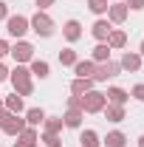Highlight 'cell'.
<instances>
[{
  "instance_id": "cell-20",
  "label": "cell",
  "mask_w": 144,
  "mask_h": 147,
  "mask_svg": "<svg viewBox=\"0 0 144 147\" xmlns=\"http://www.w3.org/2000/svg\"><path fill=\"white\" fill-rule=\"evenodd\" d=\"M42 122H45V110H42V108H28V110H26V125L40 127Z\"/></svg>"
},
{
  "instance_id": "cell-41",
  "label": "cell",
  "mask_w": 144,
  "mask_h": 147,
  "mask_svg": "<svg viewBox=\"0 0 144 147\" xmlns=\"http://www.w3.org/2000/svg\"><path fill=\"white\" fill-rule=\"evenodd\" d=\"M108 3H119V0H108Z\"/></svg>"
},
{
  "instance_id": "cell-21",
  "label": "cell",
  "mask_w": 144,
  "mask_h": 147,
  "mask_svg": "<svg viewBox=\"0 0 144 147\" xmlns=\"http://www.w3.org/2000/svg\"><path fill=\"white\" fill-rule=\"evenodd\" d=\"M93 71H96V62L93 59H76V65H73L76 76H93Z\"/></svg>"
},
{
  "instance_id": "cell-39",
  "label": "cell",
  "mask_w": 144,
  "mask_h": 147,
  "mask_svg": "<svg viewBox=\"0 0 144 147\" xmlns=\"http://www.w3.org/2000/svg\"><path fill=\"white\" fill-rule=\"evenodd\" d=\"M28 147H40V144H37V142H34V144H28Z\"/></svg>"
},
{
  "instance_id": "cell-15",
  "label": "cell",
  "mask_w": 144,
  "mask_h": 147,
  "mask_svg": "<svg viewBox=\"0 0 144 147\" xmlns=\"http://www.w3.org/2000/svg\"><path fill=\"white\" fill-rule=\"evenodd\" d=\"M105 96H108L110 105H127L130 91H124V88H116V85H113V88H108V93H105Z\"/></svg>"
},
{
  "instance_id": "cell-5",
  "label": "cell",
  "mask_w": 144,
  "mask_h": 147,
  "mask_svg": "<svg viewBox=\"0 0 144 147\" xmlns=\"http://www.w3.org/2000/svg\"><path fill=\"white\" fill-rule=\"evenodd\" d=\"M11 59L17 62V65H26V62H31L34 59V45L28 42V40H17L14 45H11Z\"/></svg>"
},
{
  "instance_id": "cell-18",
  "label": "cell",
  "mask_w": 144,
  "mask_h": 147,
  "mask_svg": "<svg viewBox=\"0 0 144 147\" xmlns=\"http://www.w3.org/2000/svg\"><path fill=\"white\" fill-rule=\"evenodd\" d=\"M108 45H110V51H119V48H124L127 45V34L122 31V28H113L108 34Z\"/></svg>"
},
{
  "instance_id": "cell-9",
  "label": "cell",
  "mask_w": 144,
  "mask_h": 147,
  "mask_svg": "<svg viewBox=\"0 0 144 147\" xmlns=\"http://www.w3.org/2000/svg\"><path fill=\"white\" fill-rule=\"evenodd\" d=\"M141 59H144V57L139 54V51H124L122 59H119V65H122V71L139 74V71H141Z\"/></svg>"
},
{
  "instance_id": "cell-38",
  "label": "cell",
  "mask_w": 144,
  "mask_h": 147,
  "mask_svg": "<svg viewBox=\"0 0 144 147\" xmlns=\"http://www.w3.org/2000/svg\"><path fill=\"white\" fill-rule=\"evenodd\" d=\"M139 54H141V57H144V40H141V45H139Z\"/></svg>"
},
{
  "instance_id": "cell-1",
  "label": "cell",
  "mask_w": 144,
  "mask_h": 147,
  "mask_svg": "<svg viewBox=\"0 0 144 147\" xmlns=\"http://www.w3.org/2000/svg\"><path fill=\"white\" fill-rule=\"evenodd\" d=\"M9 82L14 85V93H20V96H31V93H34L31 71H28L26 65H17L14 71H9Z\"/></svg>"
},
{
  "instance_id": "cell-11",
  "label": "cell",
  "mask_w": 144,
  "mask_h": 147,
  "mask_svg": "<svg viewBox=\"0 0 144 147\" xmlns=\"http://www.w3.org/2000/svg\"><path fill=\"white\" fill-rule=\"evenodd\" d=\"M62 37H65L68 42H79V40H82V23H79V20H65Z\"/></svg>"
},
{
  "instance_id": "cell-13",
  "label": "cell",
  "mask_w": 144,
  "mask_h": 147,
  "mask_svg": "<svg viewBox=\"0 0 144 147\" xmlns=\"http://www.w3.org/2000/svg\"><path fill=\"white\" fill-rule=\"evenodd\" d=\"M102 113H105V119H108V122H113V125H119V122H124V119H127L124 105H110V102H108Z\"/></svg>"
},
{
  "instance_id": "cell-30",
  "label": "cell",
  "mask_w": 144,
  "mask_h": 147,
  "mask_svg": "<svg viewBox=\"0 0 144 147\" xmlns=\"http://www.w3.org/2000/svg\"><path fill=\"white\" fill-rule=\"evenodd\" d=\"M65 105H68V110H82V102H79V96H68V99H65Z\"/></svg>"
},
{
  "instance_id": "cell-24",
  "label": "cell",
  "mask_w": 144,
  "mask_h": 147,
  "mask_svg": "<svg viewBox=\"0 0 144 147\" xmlns=\"http://www.w3.org/2000/svg\"><path fill=\"white\" fill-rule=\"evenodd\" d=\"M42 133H59V130L65 127L62 125V116H45V122H42Z\"/></svg>"
},
{
  "instance_id": "cell-25",
  "label": "cell",
  "mask_w": 144,
  "mask_h": 147,
  "mask_svg": "<svg viewBox=\"0 0 144 147\" xmlns=\"http://www.w3.org/2000/svg\"><path fill=\"white\" fill-rule=\"evenodd\" d=\"M37 139H40V130L31 127V125H26V127L20 130V136H17V142H26V144H34Z\"/></svg>"
},
{
  "instance_id": "cell-3",
  "label": "cell",
  "mask_w": 144,
  "mask_h": 147,
  "mask_svg": "<svg viewBox=\"0 0 144 147\" xmlns=\"http://www.w3.org/2000/svg\"><path fill=\"white\" fill-rule=\"evenodd\" d=\"M28 28H31L37 37H51L57 26H54V20L48 17V11H37L34 17H28Z\"/></svg>"
},
{
  "instance_id": "cell-17",
  "label": "cell",
  "mask_w": 144,
  "mask_h": 147,
  "mask_svg": "<svg viewBox=\"0 0 144 147\" xmlns=\"http://www.w3.org/2000/svg\"><path fill=\"white\" fill-rule=\"evenodd\" d=\"M3 108L9 110V113H23V110H26V105H23V96H20V93H9V96L3 99Z\"/></svg>"
},
{
  "instance_id": "cell-42",
  "label": "cell",
  "mask_w": 144,
  "mask_h": 147,
  "mask_svg": "<svg viewBox=\"0 0 144 147\" xmlns=\"http://www.w3.org/2000/svg\"><path fill=\"white\" fill-rule=\"evenodd\" d=\"M6 3H9V0H6Z\"/></svg>"
},
{
  "instance_id": "cell-7",
  "label": "cell",
  "mask_w": 144,
  "mask_h": 147,
  "mask_svg": "<svg viewBox=\"0 0 144 147\" xmlns=\"http://www.w3.org/2000/svg\"><path fill=\"white\" fill-rule=\"evenodd\" d=\"M119 71H122V65L119 62H113V59H108V62H99L96 65V71H93V82H108V79H113V76H119Z\"/></svg>"
},
{
  "instance_id": "cell-35",
  "label": "cell",
  "mask_w": 144,
  "mask_h": 147,
  "mask_svg": "<svg viewBox=\"0 0 144 147\" xmlns=\"http://www.w3.org/2000/svg\"><path fill=\"white\" fill-rule=\"evenodd\" d=\"M6 79H9V68L0 62V82H6Z\"/></svg>"
},
{
  "instance_id": "cell-29",
  "label": "cell",
  "mask_w": 144,
  "mask_h": 147,
  "mask_svg": "<svg viewBox=\"0 0 144 147\" xmlns=\"http://www.w3.org/2000/svg\"><path fill=\"white\" fill-rule=\"evenodd\" d=\"M130 96H133L136 102H144V82H139V85H133V91H130Z\"/></svg>"
},
{
  "instance_id": "cell-27",
  "label": "cell",
  "mask_w": 144,
  "mask_h": 147,
  "mask_svg": "<svg viewBox=\"0 0 144 147\" xmlns=\"http://www.w3.org/2000/svg\"><path fill=\"white\" fill-rule=\"evenodd\" d=\"M108 0H88V9L96 14V17H102V14H108Z\"/></svg>"
},
{
  "instance_id": "cell-36",
  "label": "cell",
  "mask_w": 144,
  "mask_h": 147,
  "mask_svg": "<svg viewBox=\"0 0 144 147\" xmlns=\"http://www.w3.org/2000/svg\"><path fill=\"white\" fill-rule=\"evenodd\" d=\"M14 147H28V144H26V142H14Z\"/></svg>"
},
{
  "instance_id": "cell-16",
  "label": "cell",
  "mask_w": 144,
  "mask_h": 147,
  "mask_svg": "<svg viewBox=\"0 0 144 147\" xmlns=\"http://www.w3.org/2000/svg\"><path fill=\"white\" fill-rule=\"evenodd\" d=\"M82 119H85V113L82 110H65V116H62V125L71 130H79L82 127Z\"/></svg>"
},
{
  "instance_id": "cell-40",
  "label": "cell",
  "mask_w": 144,
  "mask_h": 147,
  "mask_svg": "<svg viewBox=\"0 0 144 147\" xmlns=\"http://www.w3.org/2000/svg\"><path fill=\"white\" fill-rule=\"evenodd\" d=\"M0 110H3V99H0Z\"/></svg>"
},
{
  "instance_id": "cell-26",
  "label": "cell",
  "mask_w": 144,
  "mask_h": 147,
  "mask_svg": "<svg viewBox=\"0 0 144 147\" xmlns=\"http://www.w3.org/2000/svg\"><path fill=\"white\" fill-rule=\"evenodd\" d=\"M76 59H79V57H76L73 48H62V51H59V65H65V68H73Z\"/></svg>"
},
{
  "instance_id": "cell-34",
  "label": "cell",
  "mask_w": 144,
  "mask_h": 147,
  "mask_svg": "<svg viewBox=\"0 0 144 147\" xmlns=\"http://www.w3.org/2000/svg\"><path fill=\"white\" fill-rule=\"evenodd\" d=\"M9 17V6H6V0H0V20Z\"/></svg>"
},
{
  "instance_id": "cell-8",
  "label": "cell",
  "mask_w": 144,
  "mask_h": 147,
  "mask_svg": "<svg viewBox=\"0 0 144 147\" xmlns=\"http://www.w3.org/2000/svg\"><path fill=\"white\" fill-rule=\"evenodd\" d=\"M127 14H130V9H127L124 0H119V3H110L108 6V20L113 23V26H122L127 20Z\"/></svg>"
},
{
  "instance_id": "cell-22",
  "label": "cell",
  "mask_w": 144,
  "mask_h": 147,
  "mask_svg": "<svg viewBox=\"0 0 144 147\" xmlns=\"http://www.w3.org/2000/svg\"><path fill=\"white\" fill-rule=\"evenodd\" d=\"M79 144L82 147H99L102 144V142H99V133H96V130H79Z\"/></svg>"
},
{
  "instance_id": "cell-6",
  "label": "cell",
  "mask_w": 144,
  "mask_h": 147,
  "mask_svg": "<svg viewBox=\"0 0 144 147\" xmlns=\"http://www.w3.org/2000/svg\"><path fill=\"white\" fill-rule=\"evenodd\" d=\"M6 31H9V37H14V40H23L26 31H28V17H23V14H9V17H6Z\"/></svg>"
},
{
  "instance_id": "cell-14",
  "label": "cell",
  "mask_w": 144,
  "mask_h": 147,
  "mask_svg": "<svg viewBox=\"0 0 144 147\" xmlns=\"http://www.w3.org/2000/svg\"><path fill=\"white\" fill-rule=\"evenodd\" d=\"M28 71H31V76L48 79V76H51V65H48L45 59H31V62H28Z\"/></svg>"
},
{
  "instance_id": "cell-31",
  "label": "cell",
  "mask_w": 144,
  "mask_h": 147,
  "mask_svg": "<svg viewBox=\"0 0 144 147\" xmlns=\"http://www.w3.org/2000/svg\"><path fill=\"white\" fill-rule=\"evenodd\" d=\"M57 0H34V6H37V11H45V9H51Z\"/></svg>"
},
{
  "instance_id": "cell-28",
  "label": "cell",
  "mask_w": 144,
  "mask_h": 147,
  "mask_svg": "<svg viewBox=\"0 0 144 147\" xmlns=\"http://www.w3.org/2000/svg\"><path fill=\"white\" fill-rule=\"evenodd\" d=\"M42 142H45V147H62L59 133H42Z\"/></svg>"
},
{
  "instance_id": "cell-10",
  "label": "cell",
  "mask_w": 144,
  "mask_h": 147,
  "mask_svg": "<svg viewBox=\"0 0 144 147\" xmlns=\"http://www.w3.org/2000/svg\"><path fill=\"white\" fill-rule=\"evenodd\" d=\"M110 31H113V23L105 20V17H99L93 26H90V34H93L96 42H108V34H110Z\"/></svg>"
},
{
  "instance_id": "cell-33",
  "label": "cell",
  "mask_w": 144,
  "mask_h": 147,
  "mask_svg": "<svg viewBox=\"0 0 144 147\" xmlns=\"http://www.w3.org/2000/svg\"><path fill=\"white\" fill-rule=\"evenodd\" d=\"M9 51H11V42H9V40H0V59L9 54Z\"/></svg>"
},
{
  "instance_id": "cell-23",
  "label": "cell",
  "mask_w": 144,
  "mask_h": 147,
  "mask_svg": "<svg viewBox=\"0 0 144 147\" xmlns=\"http://www.w3.org/2000/svg\"><path fill=\"white\" fill-rule=\"evenodd\" d=\"M105 147H124L127 144V136L122 133V130H110L108 136H105V142H102Z\"/></svg>"
},
{
  "instance_id": "cell-4",
  "label": "cell",
  "mask_w": 144,
  "mask_h": 147,
  "mask_svg": "<svg viewBox=\"0 0 144 147\" xmlns=\"http://www.w3.org/2000/svg\"><path fill=\"white\" fill-rule=\"evenodd\" d=\"M23 127H26V119H20V113H9L6 108L0 110V130L6 136H20Z\"/></svg>"
},
{
  "instance_id": "cell-12",
  "label": "cell",
  "mask_w": 144,
  "mask_h": 147,
  "mask_svg": "<svg viewBox=\"0 0 144 147\" xmlns=\"http://www.w3.org/2000/svg\"><path fill=\"white\" fill-rule=\"evenodd\" d=\"M93 79L90 76H73V82H71V93L73 96H82V93H88V91H93Z\"/></svg>"
},
{
  "instance_id": "cell-32",
  "label": "cell",
  "mask_w": 144,
  "mask_h": 147,
  "mask_svg": "<svg viewBox=\"0 0 144 147\" xmlns=\"http://www.w3.org/2000/svg\"><path fill=\"white\" fill-rule=\"evenodd\" d=\"M124 3H127L130 11H141V9H144V0H124Z\"/></svg>"
},
{
  "instance_id": "cell-19",
  "label": "cell",
  "mask_w": 144,
  "mask_h": 147,
  "mask_svg": "<svg viewBox=\"0 0 144 147\" xmlns=\"http://www.w3.org/2000/svg\"><path fill=\"white\" fill-rule=\"evenodd\" d=\"M90 59H93L96 65H99V62H108L110 59V45L108 42H96V48L90 51Z\"/></svg>"
},
{
  "instance_id": "cell-2",
  "label": "cell",
  "mask_w": 144,
  "mask_h": 147,
  "mask_svg": "<svg viewBox=\"0 0 144 147\" xmlns=\"http://www.w3.org/2000/svg\"><path fill=\"white\" fill-rule=\"evenodd\" d=\"M79 102H82V113H102L105 110V105H108V96L102 91H88V93H82L79 96Z\"/></svg>"
},
{
  "instance_id": "cell-37",
  "label": "cell",
  "mask_w": 144,
  "mask_h": 147,
  "mask_svg": "<svg viewBox=\"0 0 144 147\" xmlns=\"http://www.w3.org/2000/svg\"><path fill=\"white\" fill-rule=\"evenodd\" d=\"M139 147H144V133H141V136H139Z\"/></svg>"
}]
</instances>
